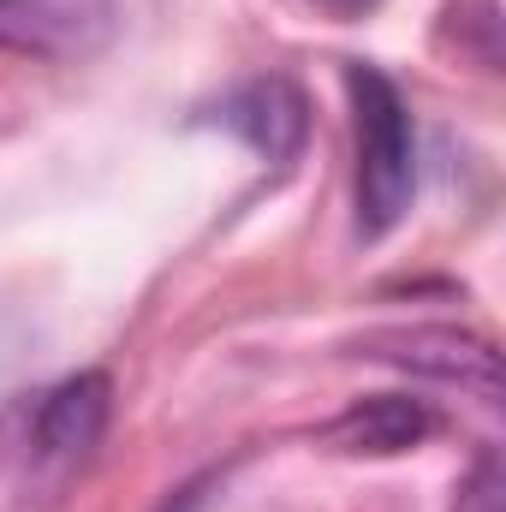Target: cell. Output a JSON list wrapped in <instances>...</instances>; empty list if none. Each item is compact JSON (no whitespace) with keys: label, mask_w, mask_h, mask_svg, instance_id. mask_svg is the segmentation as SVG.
Here are the masks:
<instances>
[{"label":"cell","mask_w":506,"mask_h":512,"mask_svg":"<svg viewBox=\"0 0 506 512\" xmlns=\"http://www.w3.org/2000/svg\"><path fill=\"white\" fill-rule=\"evenodd\" d=\"M346 102H352V203L358 233L387 239L411 197H417V131L399 84L376 66H346Z\"/></svg>","instance_id":"1"},{"label":"cell","mask_w":506,"mask_h":512,"mask_svg":"<svg viewBox=\"0 0 506 512\" xmlns=\"http://www.w3.org/2000/svg\"><path fill=\"white\" fill-rule=\"evenodd\" d=\"M370 358H387L411 376H429V382L465 387L477 399H501V352L483 340V334H465V328H393L370 340Z\"/></svg>","instance_id":"2"},{"label":"cell","mask_w":506,"mask_h":512,"mask_svg":"<svg viewBox=\"0 0 506 512\" xmlns=\"http://www.w3.org/2000/svg\"><path fill=\"white\" fill-rule=\"evenodd\" d=\"M221 126L245 137L268 161H292L304 149V131H310V102L292 78H251L221 102Z\"/></svg>","instance_id":"3"},{"label":"cell","mask_w":506,"mask_h":512,"mask_svg":"<svg viewBox=\"0 0 506 512\" xmlns=\"http://www.w3.org/2000/svg\"><path fill=\"white\" fill-rule=\"evenodd\" d=\"M114 411V382L102 370H78L66 382H54L36 405V453L42 459H84Z\"/></svg>","instance_id":"4"},{"label":"cell","mask_w":506,"mask_h":512,"mask_svg":"<svg viewBox=\"0 0 506 512\" xmlns=\"http://www.w3.org/2000/svg\"><path fill=\"white\" fill-rule=\"evenodd\" d=\"M429 429H435V417H429L417 399H405V393H370V399L346 405V411L322 429V441H328L334 453H352V459H393V453L423 447Z\"/></svg>","instance_id":"5"},{"label":"cell","mask_w":506,"mask_h":512,"mask_svg":"<svg viewBox=\"0 0 506 512\" xmlns=\"http://www.w3.org/2000/svg\"><path fill=\"white\" fill-rule=\"evenodd\" d=\"M84 48V18L66 0H0V54L60 60Z\"/></svg>","instance_id":"6"},{"label":"cell","mask_w":506,"mask_h":512,"mask_svg":"<svg viewBox=\"0 0 506 512\" xmlns=\"http://www.w3.org/2000/svg\"><path fill=\"white\" fill-rule=\"evenodd\" d=\"M310 6H322V12H334V18H364V12H376L381 0H310Z\"/></svg>","instance_id":"7"},{"label":"cell","mask_w":506,"mask_h":512,"mask_svg":"<svg viewBox=\"0 0 506 512\" xmlns=\"http://www.w3.org/2000/svg\"><path fill=\"white\" fill-rule=\"evenodd\" d=\"M161 512H203V483H191V489H179V495H173V501H167Z\"/></svg>","instance_id":"8"}]
</instances>
